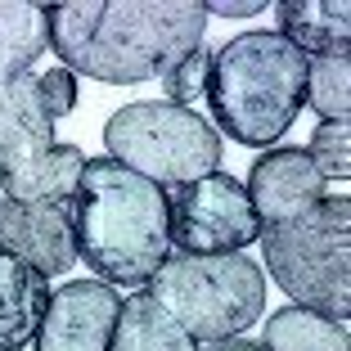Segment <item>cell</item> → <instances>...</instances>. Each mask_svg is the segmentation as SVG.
Masks as SVG:
<instances>
[{
	"label": "cell",
	"mask_w": 351,
	"mask_h": 351,
	"mask_svg": "<svg viewBox=\"0 0 351 351\" xmlns=\"http://www.w3.org/2000/svg\"><path fill=\"white\" fill-rule=\"evenodd\" d=\"M207 32V5L198 0H154V5H104L73 0L45 5V36L68 73L95 82L135 86L162 77L171 63L194 54Z\"/></svg>",
	"instance_id": "cell-1"
},
{
	"label": "cell",
	"mask_w": 351,
	"mask_h": 351,
	"mask_svg": "<svg viewBox=\"0 0 351 351\" xmlns=\"http://www.w3.org/2000/svg\"><path fill=\"white\" fill-rule=\"evenodd\" d=\"M73 212L77 257L99 279L140 284L162 266L171 234H167V189L135 176L117 158H90L82 167Z\"/></svg>",
	"instance_id": "cell-2"
},
{
	"label": "cell",
	"mask_w": 351,
	"mask_h": 351,
	"mask_svg": "<svg viewBox=\"0 0 351 351\" xmlns=\"http://www.w3.org/2000/svg\"><path fill=\"white\" fill-rule=\"evenodd\" d=\"M207 104L234 145L266 149L298 122L306 104V54L279 32H243L212 54Z\"/></svg>",
	"instance_id": "cell-3"
},
{
	"label": "cell",
	"mask_w": 351,
	"mask_h": 351,
	"mask_svg": "<svg viewBox=\"0 0 351 351\" xmlns=\"http://www.w3.org/2000/svg\"><path fill=\"white\" fill-rule=\"evenodd\" d=\"M266 270L298 306L320 311L329 320L347 324L351 315V203L320 198L302 217L270 226L266 239Z\"/></svg>",
	"instance_id": "cell-4"
},
{
	"label": "cell",
	"mask_w": 351,
	"mask_h": 351,
	"mask_svg": "<svg viewBox=\"0 0 351 351\" xmlns=\"http://www.w3.org/2000/svg\"><path fill=\"white\" fill-rule=\"evenodd\" d=\"M149 298L171 315L189 338H234L266 311V275L243 252L194 257L167 252L149 275Z\"/></svg>",
	"instance_id": "cell-5"
},
{
	"label": "cell",
	"mask_w": 351,
	"mask_h": 351,
	"mask_svg": "<svg viewBox=\"0 0 351 351\" xmlns=\"http://www.w3.org/2000/svg\"><path fill=\"white\" fill-rule=\"evenodd\" d=\"M104 145L122 167L154 185H189L221 167V135L198 108H180L167 99L126 104L108 117Z\"/></svg>",
	"instance_id": "cell-6"
},
{
	"label": "cell",
	"mask_w": 351,
	"mask_h": 351,
	"mask_svg": "<svg viewBox=\"0 0 351 351\" xmlns=\"http://www.w3.org/2000/svg\"><path fill=\"white\" fill-rule=\"evenodd\" d=\"M167 234L180 252L221 257V252L248 248L261 234V221L234 176L212 171L167 194Z\"/></svg>",
	"instance_id": "cell-7"
},
{
	"label": "cell",
	"mask_w": 351,
	"mask_h": 351,
	"mask_svg": "<svg viewBox=\"0 0 351 351\" xmlns=\"http://www.w3.org/2000/svg\"><path fill=\"white\" fill-rule=\"evenodd\" d=\"M117 306L122 298L99 279L63 284L45 302V315L36 324V351H108Z\"/></svg>",
	"instance_id": "cell-8"
},
{
	"label": "cell",
	"mask_w": 351,
	"mask_h": 351,
	"mask_svg": "<svg viewBox=\"0 0 351 351\" xmlns=\"http://www.w3.org/2000/svg\"><path fill=\"white\" fill-rule=\"evenodd\" d=\"M0 252L36 275H63L77 261L68 203H0Z\"/></svg>",
	"instance_id": "cell-9"
},
{
	"label": "cell",
	"mask_w": 351,
	"mask_h": 351,
	"mask_svg": "<svg viewBox=\"0 0 351 351\" xmlns=\"http://www.w3.org/2000/svg\"><path fill=\"white\" fill-rule=\"evenodd\" d=\"M248 194L252 212L261 226H284V221L302 217L306 207H315L324 198V176L311 167L306 149H270L252 162L248 171Z\"/></svg>",
	"instance_id": "cell-10"
},
{
	"label": "cell",
	"mask_w": 351,
	"mask_h": 351,
	"mask_svg": "<svg viewBox=\"0 0 351 351\" xmlns=\"http://www.w3.org/2000/svg\"><path fill=\"white\" fill-rule=\"evenodd\" d=\"M54 145V122L45 117L36 77H14L0 86V176L14 171L23 158Z\"/></svg>",
	"instance_id": "cell-11"
},
{
	"label": "cell",
	"mask_w": 351,
	"mask_h": 351,
	"mask_svg": "<svg viewBox=\"0 0 351 351\" xmlns=\"http://www.w3.org/2000/svg\"><path fill=\"white\" fill-rule=\"evenodd\" d=\"M275 19H279V36L306 59L347 54V41H351L347 0H279Z\"/></svg>",
	"instance_id": "cell-12"
},
{
	"label": "cell",
	"mask_w": 351,
	"mask_h": 351,
	"mask_svg": "<svg viewBox=\"0 0 351 351\" xmlns=\"http://www.w3.org/2000/svg\"><path fill=\"white\" fill-rule=\"evenodd\" d=\"M82 167H86V154L77 145H50L0 176L5 198L10 203H73Z\"/></svg>",
	"instance_id": "cell-13"
},
{
	"label": "cell",
	"mask_w": 351,
	"mask_h": 351,
	"mask_svg": "<svg viewBox=\"0 0 351 351\" xmlns=\"http://www.w3.org/2000/svg\"><path fill=\"white\" fill-rule=\"evenodd\" d=\"M45 302H50L45 275L0 252V351H23V342L36 338Z\"/></svg>",
	"instance_id": "cell-14"
},
{
	"label": "cell",
	"mask_w": 351,
	"mask_h": 351,
	"mask_svg": "<svg viewBox=\"0 0 351 351\" xmlns=\"http://www.w3.org/2000/svg\"><path fill=\"white\" fill-rule=\"evenodd\" d=\"M108 351H194V338L149 293H135V298H126L117 306Z\"/></svg>",
	"instance_id": "cell-15"
},
{
	"label": "cell",
	"mask_w": 351,
	"mask_h": 351,
	"mask_svg": "<svg viewBox=\"0 0 351 351\" xmlns=\"http://www.w3.org/2000/svg\"><path fill=\"white\" fill-rule=\"evenodd\" d=\"M45 5H19L0 0V86L23 77L45 54Z\"/></svg>",
	"instance_id": "cell-16"
},
{
	"label": "cell",
	"mask_w": 351,
	"mask_h": 351,
	"mask_svg": "<svg viewBox=\"0 0 351 351\" xmlns=\"http://www.w3.org/2000/svg\"><path fill=\"white\" fill-rule=\"evenodd\" d=\"M266 351H351L347 324L329 320L320 311L284 306L266 320Z\"/></svg>",
	"instance_id": "cell-17"
},
{
	"label": "cell",
	"mask_w": 351,
	"mask_h": 351,
	"mask_svg": "<svg viewBox=\"0 0 351 351\" xmlns=\"http://www.w3.org/2000/svg\"><path fill=\"white\" fill-rule=\"evenodd\" d=\"M306 104L324 122H347V113H351V63H347V54L306 59Z\"/></svg>",
	"instance_id": "cell-18"
},
{
	"label": "cell",
	"mask_w": 351,
	"mask_h": 351,
	"mask_svg": "<svg viewBox=\"0 0 351 351\" xmlns=\"http://www.w3.org/2000/svg\"><path fill=\"white\" fill-rule=\"evenodd\" d=\"M306 158L324 180H347L351 176V131H347V122H320L315 126Z\"/></svg>",
	"instance_id": "cell-19"
},
{
	"label": "cell",
	"mask_w": 351,
	"mask_h": 351,
	"mask_svg": "<svg viewBox=\"0 0 351 351\" xmlns=\"http://www.w3.org/2000/svg\"><path fill=\"white\" fill-rule=\"evenodd\" d=\"M207 73H212V54L198 45L194 54H185L180 63H171L158 82H162V90H167V104H180L185 108L194 95H203L207 90Z\"/></svg>",
	"instance_id": "cell-20"
},
{
	"label": "cell",
	"mask_w": 351,
	"mask_h": 351,
	"mask_svg": "<svg viewBox=\"0 0 351 351\" xmlns=\"http://www.w3.org/2000/svg\"><path fill=\"white\" fill-rule=\"evenodd\" d=\"M36 95H41L45 117L59 122V117H68L77 108V77L68 73V68H50V73L36 77Z\"/></svg>",
	"instance_id": "cell-21"
},
{
	"label": "cell",
	"mask_w": 351,
	"mask_h": 351,
	"mask_svg": "<svg viewBox=\"0 0 351 351\" xmlns=\"http://www.w3.org/2000/svg\"><path fill=\"white\" fill-rule=\"evenodd\" d=\"M266 5L261 0H217V5H207V14H221V19H252V14H261Z\"/></svg>",
	"instance_id": "cell-22"
},
{
	"label": "cell",
	"mask_w": 351,
	"mask_h": 351,
	"mask_svg": "<svg viewBox=\"0 0 351 351\" xmlns=\"http://www.w3.org/2000/svg\"><path fill=\"white\" fill-rule=\"evenodd\" d=\"M203 351H266L261 342H243V338H221V342H207Z\"/></svg>",
	"instance_id": "cell-23"
}]
</instances>
